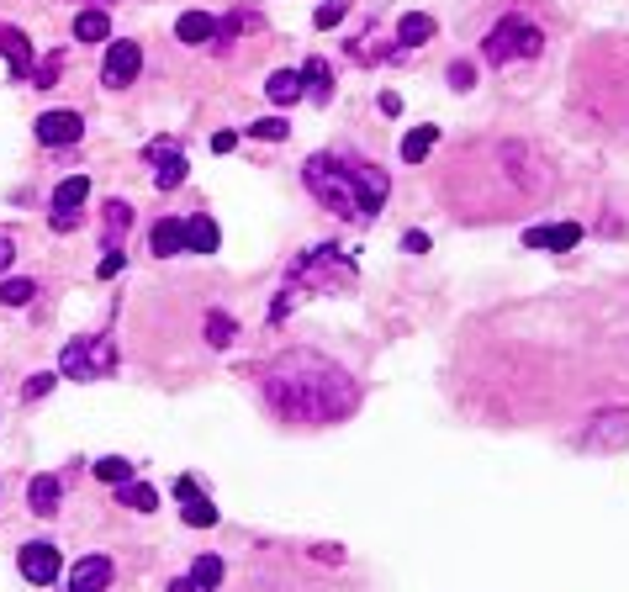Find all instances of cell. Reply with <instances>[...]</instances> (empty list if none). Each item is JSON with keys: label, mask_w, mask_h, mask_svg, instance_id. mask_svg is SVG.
Returning a JSON list of instances; mask_svg holds the SVG:
<instances>
[{"label": "cell", "mask_w": 629, "mask_h": 592, "mask_svg": "<svg viewBox=\"0 0 629 592\" xmlns=\"http://www.w3.org/2000/svg\"><path fill=\"white\" fill-rule=\"evenodd\" d=\"M106 32H111L106 11H80L74 16V37H80V43H106Z\"/></svg>", "instance_id": "obj_24"}, {"label": "cell", "mask_w": 629, "mask_h": 592, "mask_svg": "<svg viewBox=\"0 0 629 592\" xmlns=\"http://www.w3.org/2000/svg\"><path fill=\"white\" fill-rule=\"evenodd\" d=\"M191 582L201 592H217V582H222V561H217V555H201V561L191 566Z\"/></svg>", "instance_id": "obj_27"}, {"label": "cell", "mask_w": 629, "mask_h": 592, "mask_svg": "<svg viewBox=\"0 0 629 592\" xmlns=\"http://www.w3.org/2000/svg\"><path fill=\"white\" fill-rule=\"evenodd\" d=\"M233 148H238V133H217L212 138V154H233Z\"/></svg>", "instance_id": "obj_35"}, {"label": "cell", "mask_w": 629, "mask_h": 592, "mask_svg": "<svg viewBox=\"0 0 629 592\" xmlns=\"http://www.w3.org/2000/svg\"><path fill=\"white\" fill-rule=\"evenodd\" d=\"M344 22V0H328V6H318V27H339Z\"/></svg>", "instance_id": "obj_32"}, {"label": "cell", "mask_w": 629, "mask_h": 592, "mask_svg": "<svg viewBox=\"0 0 629 592\" xmlns=\"http://www.w3.org/2000/svg\"><path fill=\"white\" fill-rule=\"evenodd\" d=\"M302 180H307V191L344 222H370L386 207V191H392L386 170H376V164H365V159H349V154H312L302 164Z\"/></svg>", "instance_id": "obj_2"}, {"label": "cell", "mask_w": 629, "mask_h": 592, "mask_svg": "<svg viewBox=\"0 0 629 592\" xmlns=\"http://www.w3.org/2000/svg\"><path fill=\"white\" fill-rule=\"evenodd\" d=\"M127 222H133V207H127V201H111V207H106V249H117V238L127 233Z\"/></svg>", "instance_id": "obj_26"}, {"label": "cell", "mask_w": 629, "mask_h": 592, "mask_svg": "<svg viewBox=\"0 0 629 592\" xmlns=\"http://www.w3.org/2000/svg\"><path fill=\"white\" fill-rule=\"evenodd\" d=\"M59 69H64V53H53V59H48L43 69H37V74H32V85H37V90H48L53 80H59Z\"/></svg>", "instance_id": "obj_31"}, {"label": "cell", "mask_w": 629, "mask_h": 592, "mask_svg": "<svg viewBox=\"0 0 629 592\" xmlns=\"http://www.w3.org/2000/svg\"><path fill=\"white\" fill-rule=\"evenodd\" d=\"M291 133V127L281 122V117H265V122H254V138H265V143H281Z\"/></svg>", "instance_id": "obj_30"}, {"label": "cell", "mask_w": 629, "mask_h": 592, "mask_svg": "<svg viewBox=\"0 0 629 592\" xmlns=\"http://www.w3.org/2000/svg\"><path fill=\"white\" fill-rule=\"evenodd\" d=\"M111 365H117V344L96 339V333H90V339H69L64 355H59V370L69 381H101Z\"/></svg>", "instance_id": "obj_5"}, {"label": "cell", "mask_w": 629, "mask_h": 592, "mask_svg": "<svg viewBox=\"0 0 629 592\" xmlns=\"http://www.w3.org/2000/svg\"><path fill=\"white\" fill-rule=\"evenodd\" d=\"M302 96L318 101V106L333 101V69H328L323 59H307V64H302Z\"/></svg>", "instance_id": "obj_14"}, {"label": "cell", "mask_w": 629, "mask_h": 592, "mask_svg": "<svg viewBox=\"0 0 629 592\" xmlns=\"http://www.w3.org/2000/svg\"><path fill=\"white\" fill-rule=\"evenodd\" d=\"M222 244V233H217V222L212 217H191L185 222V249H196V254H217Z\"/></svg>", "instance_id": "obj_17"}, {"label": "cell", "mask_w": 629, "mask_h": 592, "mask_svg": "<svg viewBox=\"0 0 629 592\" xmlns=\"http://www.w3.org/2000/svg\"><path fill=\"white\" fill-rule=\"evenodd\" d=\"M148 159H154L159 191H175V185H185V170H191V164L180 159V148H175L170 138H154V143H148Z\"/></svg>", "instance_id": "obj_9"}, {"label": "cell", "mask_w": 629, "mask_h": 592, "mask_svg": "<svg viewBox=\"0 0 629 592\" xmlns=\"http://www.w3.org/2000/svg\"><path fill=\"white\" fill-rule=\"evenodd\" d=\"M16 561H22V577H27V582H37V587H48L53 577H59L64 555H59V550H53V545H43V540H32V545H22V555H16Z\"/></svg>", "instance_id": "obj_8"}, {"label": "cell", "mask_w": 629, "mask_h": 592, "mask_svg": "<svg viewBox=\"0 0 629 592\" xmlns=\"http://www.w3.org/2000/svg\"><path fill=\"white\" fill-rule=\"evenodd\" d=\"M381 111H386V117H397V111H402V96H397V90H386V96H381Z\"/></svg>", "instance_id": "obj_36"}, {"label": "cell", "mask_w": 629, "mask_h": 592, "mask_svg": "<svg viewBox=\"0 0 629 592\" xmlns=\"http://www.w3.org/2000/svg\"><path fill=\"white\" fill-rule=\"evenodd\" d=\"M170 592H201V587H196L191 577H175V582H170Z\"/></svg>", "instance_id": "obj_39"}, {"label": "cell", "mask_w": 629, "mask_h": 592, "mask_svg": "<svg viewBox=\"0 0 629 592\" xmlns=\"http://www.w3.org/2000/svg\"><path fill=\"white\" fill-rule=\"evenodd\" d=\"M471 80H476L471 64H455V69H450V85H455V90H471Z\"/></svg>", "instance_id": "obj_33"}, {"label": "cell", "mask_w": 629, "mask_h": 592, "mask_svg": "<svg viewBox=\"0 0 629 592\" xmlns=\"http://www.w3.org/2000/svg\"><path fill=\"white\" fill-rule=\"evenodd\" d=\"M117 497H122V508H133V513H154V503H159V492L148 487V481H122Z\"/></svg>", "instance_id": "obj_23"}, {"label": "cell", "mask_w": 629, "mask_h": 592, "mask_svg": "<svg viewBox=\"0 0 629 592\" xmlns=\"http://www.w3.org/2000/svg\"><path fill=\"white\" fill-rule=\"evenodd\" d=\"M175 497L185 503V508H180V513H185V524H196V529H212V524H217V508L207 503V492H201L191 476H180V481H175Z\"/></svg>", "instance_id": "obj_10"}, {"label": "cell", "mask_w": 629, "mask_h": 592, "mask_svg": "<svg viewBox=\"0 0 629 592\" xmlns=\"http://www.w3.org/2000/svg\"><path fill=\"white\" fill-rule=\"evenodd\" d=\"M138 69H143V48L138 43H106V59H101L106 90H127L138 80Z\"/></svg>", "instance_id": "obj_6"}, {"label": "cell", "mask_w": 629, "mask_h": 592, "mask_svg": "<svg viewBox=\"0 0 629 592\" xmlns=\"http://www.w3.org/2000/svg\"><path fill=\"white\" fill-rule=\"evenodd\" d=\"M175 37H180V43H212V37H217V22H212L207 11H185L180 22H175Z\"/></svg>", "instance_id": "obj_18"}, {"label": "cell", "mask_w": 629, "mask_h": 592, "mask_svg": "<svg viewBox=\"0 0 629 592\" xmlns=\"http://www.w3.org/2000/svg\"><path fill=\"white\" fill-rule=\"evenodd\" d=\"M106 587H111V561H106V555H85V561H74L69 592H106Z\"/></svg>", "instance_id": "obj_11"}, {"label": "cell", "mask_w": 629, "mask_h": 592, "mask_svg": "<svg viewBox=\"0 0 629 592\" xmlns=\"http://www.w3.org/2000/svg\"><path fill=\"white\" fill-rule=\"evenodd\" d=\"M148 244H154L159 259L185 254V222H180V217H159V222H154V238H148Z\"/></svg>", "instance_id": "obj_15"}, {"label": "cell", "mask_w": 629, "mask_h": 592, "mask_svg": "<svg viewBox=\"0 0 629 592\" xmlns=\"http://www.w3.org/2000/svg\"><path fill=\"white\" fill-rule=\"evenodd\" d=\"M96 481H106V487H122V481H133V466H127L122 455H101V460H96Z\"/></svg>", "instance_id": "obj_25"}, {"label": "cell", "mask_w": 629, "mask_h": 592, "mask_svg": "<svg viewBox=\"0 0 629 592\" xmlns=\"http://www.w3.org/2000/svg\"><path fill=\"white\" fill-rule=\"evenodd\" d=\"M207 344H217V349L233 344V318H228V312H212V318H207Z\"/></svg>", "instance_id": "obj_28"}, {"label": "cell", "mask_w": 629, "mask_h": 592, "mask_svg": "<svg viewBox=\"0 0 629 592\" xmlns=\"http://www.w3.org/2000/svg\"><path fill=\"white\" fill-rule=\"evenodd\" d=\"M349 281H355V259H349L339 244H318V249L296 254V265H291V275H286L281 296L270 302V323H281L286 312L296 307L302 286H312V291H344Z\"/></svg>", "instance_id": "obj_3"}, {"label": "cell", "mask_w": 629, "mask_h": 592, "mask_svg": "<svg viewBox=\"0 0 629 592\" xmlns=\"http://www.w3.org/2000/svg\"><path fill=\"white\" fill-rule=\"evenodd\" d=\"M48 386H53V376H32V381H27V397H43Z\"/></svg>", "instance_id": "obj_37"}, {"label": "cell", "mask_w": 629, "mask_h": 592, "mask_svg": "<svg viewBox=\"0 0 629 592\" xmlns=\"http://www.w3.org/2000/svg\"><path fill=\"white\" fill-rule=\"evenodd\" d=\"M259 386L286 423H339L360 407V381L328 355H312V349H291L275 365H265Z\"/></svg>", "instance_id": "obj_1"}, {"label": "cell", "mask_w": 629, "mask_h": 592, "mask_svg": "<svg viewBox=\"0 0 629 592\" xmlns=\"http://www.w3.org/2000/svg\"><path fill=\"white\" fill-rule=\"evenodd\" d=\"M32 133H37V143H48V148H59V143H80L85 117H80V111H43Z\"/></svg>", "instance_id": "obj_7"}, {"label": "cell", "mask_w": 629, "mask_h": 592, "mask_svg": "<svg viewBox=\"0 0 629 592\" xmlns=\"http://www.w3.org/2000/svg\"><path fill=\"white\" fill-rule=\"evenodd\" d=\"M85 196H90V180L85 175H69V180H59V191H53V212H80Z\"/></svg>", "instance_id": "obj_19"}, {"label": "cell", "mask_w": 629, "mask_h": 592, "mask_svg": "<svg viewBox=\"0 0 629 592\" xmlns=\"http://www.w3.org/2000/svg\"><path fill=\"white\" fill-rule=\"evenodd\" d=\"M32 296H37L32 281H6V286H0V302H6V307H27Z\"/></svg>", "instance_id": "obj_29"}, {"label": "cell", "mask_w": 629, "mask_h": 592, "mask_svg": "<svg viewBox=\"0 0 629 592\" xmlns=\"http://www.w3.org/2000/svg\"><path fill=\"white\" fill-rule=\"evenodd\" d=\"M11 254H16V249H11V238H0V270H11Z\"/></svg>", "instance_id": "obj_38"}, {"label": "cell", "mask_w": 629, "mask_h": 592, "mask_svg": "<svg viewBox=\"0 0 629 592\" xmlns=\"http://www.w3.org/2000/svg\"><path fill=\"white\" fill-rule=\"evenodd\" d=\"M265 90H270V101H275V106H291V101H302V74L275 69L270 80H265Z\"/></svg>", "instance_id": "obj_20"}, {"label": "cell", "mask_w": 629, "mask_h": 592, "mask_svg": "<svg viewBox=\"0 0 629 592\" xmlns=\"http://www.w3.org/2000/svg\"><path fill=\"white\" fill-rule=\"evenodd\" d=\"M0 53H6V64H11L16 80H32V43H27V32L0 27Z\"/></svg>", "instance_id": "obj_13"}, {"label": "cell", "mask_w": 629, "mask_h": 592, "mask_svg": "<svg viewBox=\"0 0 629 592\" xmlns=\"http://www.w3.org/2000/svg\"><path fill=\"white\" fill-rule=\"evenodd\" d=\"M545 48V32L529 22V16H503L492 32H487V64H524Z\"/></svg>", "instance_id": "obj_4"}, {"label": "cell", "mask_w": 629, "mask_h": 592, "mask_svg": "<svg viewBox=\"0 0 629 592\" xmlns=\"http://www.w3.org/2000/svg\"><path fill=\"white\" fill-rule=\"evenodd\" d=\"M96 270H101V281H106V275H117V270H122V249H106Z\"/></svg>", "instance_id": "obj_34"}, {"label": "cell", "mask_w": 629, "mask_h": 592, "mask_svg": "<svg viewBox=\"0 0 629 592\" xmlns=\"http://www.w3.org/2000/svg\"><path fill=\"white\" fill-rule=\"evenodd\" d=\"M434 143H439V127H413V133L402 138V159H407V164H423Z\"/></svg>", "instance_id": "obj_22"}, {"label": "cell", "mask_w": 629, "mask_h": 592, "mask_svg": "<svg viewBox=\"0 0 629 592\" xmlns=\"http://www.w3.org/2000/svg\"><path fill=\"white\" fill-rule=\"evenodd\" d=\"M429 37H434V16L413 11V16H402V22H397V43L402 48H418V43H429Z\"/></svg>", "instance_id": "obj_21"}, {"label": "cell", "mask_w": 629, "mask_h": 592, "mask_svg": "<svg viewBox=\"0 0 629 592\" xmlns=\"http://www.w3.org/2000/svg\"><path fill=\"white\" fill-rule=\"evenodd\" d=\"M59 497H64V487H59V476H37L32 481V492H27V503H32V513L37 518H53V513H59Z\"/></svg>", "instance_id": "obj_16"}, {"label": "cell", "mask_w": 629, "mask_h": 592, "mask_svg": "<svg viewBox=\"0 0 629 592\" xmlns=\"http://www.w3.org/2000/svg\"><path fill=\"white\" fill-rule=\"evenodd\" d=\"M577 244H582L577 222H550V228H529L524 233V249H577Z\"/></svg>", "instance_id": "obj_12"}]
</instances>
